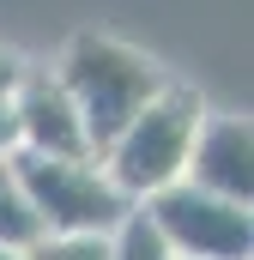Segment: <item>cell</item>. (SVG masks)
I'll return each instance as SVG.
<instances>
[{"label":"cell","mask_w":254,"mask_h":260,"mask_svg":"<svg viewBox=\"0 0 254 260\" xmlns=\"http://www.w3.org/2000/svg\"><path fill=\"white\" fill-rule=\"evenodd\" d=\"M49 67H55V79L67 85V97H73V109L85 121L91 151H103L139 115V103L170 79V67L157 61V55H145L139 43L109 37V30H73L67 49Z\"/></svg>","instance_id":"1"},{"label":"cell","mask_w":254,"mask_h":260,"mask_svg":"<svg viewBox=\"0 0 254 260\" xmlns=\"http://www.w3.org/2000/svg\"><path fill=\"white\" fill-rule=\"evenodd\" d=\"M206 109H212V103L194 91L188 79L170 73V79L139 103V115L97 151V164L109 170V182H115L133 206H145L151 194H164V188H176V182L188 176V151H194V133H200V115H206Z\"/></svg>","instance_id":"2"},{"label":"cell","mask_w":254,"mask_h":260,"mask_svg":"<svg viewBox=\"0 0 254 260\" xmlns=\"http://www.w3.org/2000/svg\"><path fill=\"white\" fill-rule=\"evenodd\" d=\"M18 188L30 200L37 230H115L133 200L109 182L97 157H43V151H12Z\"/></svg>","instance_id":"3"},{"label":"cell","mask_w":254,"mask_h":260,"mask_svg":"<svg viewBox=\"0 0 254 260\" xmlns=\"http://www.w3.org/2000/svg\"><path fill=\"white\" fill-rule=\"evenodd\" d=\"M139 212L157 224V236L170 242L176 260H248V248H254L248 206H236L224 194H206L194 182H176V188L151 194Z\"/></svg>","instance_id":"4"},{"label":"cell","mask_w":254,"mask_h":260,"mask_svg":"<svg viewBox=\"0 0 254 260\" xmlns=\"http://www.w3.org/2000/svg\"><path fill=\"white\" fill-rule=\"evenodd\" d=\"M12 121H18V151H43V157H97L85 121L67 97V85L55 79V67L24 61L18 85H12Z\"/></svg>","instance_id":"5"},{"label":"cell","mask_w":254,"mask_h":260,"mask_svg":"<svg viewBox=\"0 0 254 260\" xmlns=\"http://www.w3.org/2000/svg\"><path fill=\"white\" fill-rule=\"evenodd\" d=\"M254 133H248V115L242 109H206L200 115V133H194V151H188V176L194 188L206 194H224L236 206L254 200Z\"/></svg>","instance_id":"6"},{"label":"cell","mask_w":254,"mask_h":260,"mask_svg":"<svg viewBox=\"0 0 254 260\" xmlns=\"http://www.w3.org/2000/svg\"><path fill=\"white\" fill-rule=\"evenodd\" d=\"M18 260H109V236L103 230H37Z\"/></svg>","instance_id":"7"},{"label":"cell","mask_w":254,"mask_h":260,"mask_svg":"<svg viewBox=\"0 0 254 260\" xmlns=\"http://www.w3.org/2000/svg\"><path fill=\"white\" fill-rule=\"evenodd\" d=\"M37 236V218H30V200L18 188V170L12 157H0V248H24Z\"/></svg>","instance_id":"8"},{"label":"cell","mask_w":254,"mask_h":260,"mask_svg":"<svg viewBox=\"0 0 254 260\" xmlns=\"http://www.w3.org/2000/svg\"><path fill=\"white\" fill-rule=\"evenodd\" d=\"M109 260H176V254H170V242L157 236V224L133 206L121 224L109 230Z\"/></svg>","instance_id":"9"},{"label":"cell","mask_w":254,"mask_h":260,"mask_svg":"<svg viewBox=\"0 0 254 260\" xmlns=\"http://www.w3.org/2000/svg\"><path fill=\"white\" fill-rule=\"evenodd\" d=\"M18 151V121H12V97H0V157Z\"/></svg>","instance_id":"10"},{"label":"cell","mask_w":254,"mask_h":260,"mask_svg":"<svg viewBox=\"0 0 254 260\" xmlns=\"http://www.w3.org/2000/svg\"><path fill=\"white\" fill-rule=\"evenodd\" d=\"M18 73H24V55H18V49H0V97H12Z\"/></svg>","instance_id":"11"},{"label":"cell","mask_w":254,"mask_h":260,"mask_svg":"<svg viewBox=\"0 0 254 260\" xmlns=\"http://www.w3.org/2000/svg\"><path fill=\"white\" fill-rule=\"evenodd\" d=\"M0 260H18V248H0Z\"/></svg>","instance_id":"12"}]
</instances>
